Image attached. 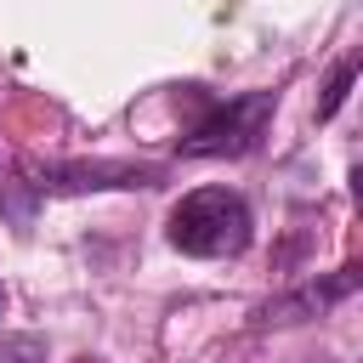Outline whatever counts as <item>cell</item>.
<instances>
[{
	"mask_svg": "<svg viewBox=\"0 0 363 363\" xmlns=\"http://www.w3.org/2000/svg\"><path fill=\"white\" fill-rule=\"evenodd\" d=\"M164 238H170V250L199 255V261L244 255V250H250V238H255L250 199H244L238 187H193V193H182V199L170 204Z\"/></svg>",
	"mask_w": 363,
	"mask_h": 363,
	"instance_id": "cell-1",
	"label": "cell"
},
{
	"mask_svg": "<svg viewBox=\"0 0 363 363\" xmlns=\"http://www.w3.org/2000/svg\"><path fill=\"white\" fill-rule=\"evenodd\" d=\"M272 108H278V91L227 96V102H216V108L182 136V153H187V159H238V153H255L261 136H267Z\"/></svg>",
	"mask_w": 363,
	"mask_h": 363,
	"instance_id": "cell-2",
	"label": "cell"
},
{
	"mask_svg": "<svg viewBox=\"0 0 363 363\" xmlns=\"http://www.w3.org/2000/svg\"><path fill=\"white\" fill-rule=\"evenodd\" d=\"M159 164L130 159H62V164H28L34 193H108V187H159Z\"/></svg>",
	"mask_w": 363,
	"mask_h": 363,
	"instance_id": "cell-3",
	"label": "cell"
},
{
	"mask_svg": "<svg viewBox=\"0 0 363 363\" xmlns=\"http://www.w3.org/2000/svg\"><path fill=\"white\" fill-rule=\"evenodd\" d=\"M352 295H357V261L335 267L329 278H306V284H295L289 295H272V301H261V306H255V323H261V329L312 323V318L335 312V306H340V301H352Z\"/></svg>",
	"mask_w": 363,
	"mask_h": 363,
	"instance_id": "cell-4",
	"label": "cell"
},
{
	"mask_svg": "<svg viewBox=\"0 0 363 363\" xmlns=\"http://www.w3.org/2000/svg\"><path fill=\"white\" fill-rule=\"evenodd\" d=\"M357 68H363V62H357V51H346V57L329 68V79H323V96H318V125L340 113V102H346V96H352V85H357Z\"/></svg>",
	"mask_w": 363,
	"mask_h": 363,
	"instance_id": "cell-5",
	"label": "cell"
},
{
	"mask_svg": "<svg viewBox=\"0 0 363 363\" xmlns=\"http://www.w3.org/2000/svg\"><path fill=\"white\" fill-rule=\"evenodd\" d=\"M0 363H45L40 335H0Z\"/></svg>",
	"mask_w": 363,
	"mask_h": 363,
	"instance_id": "cell-6",
	"label": "cell"
},
{
	"mask_svg": "<svg viewBox=\"0 0 363 363\" xmlns=\"http://www.w3.org/2000/svg\"><path fill=\"white\" fill-rule=\"evenodd\" d=\"M0 318H6V284H0Z\"/></svg>",
	"mask_w": 363,
	"mask_h": 363,
	"instance_id": "cell-7",
	"label": "cell"
}]
</instances>
